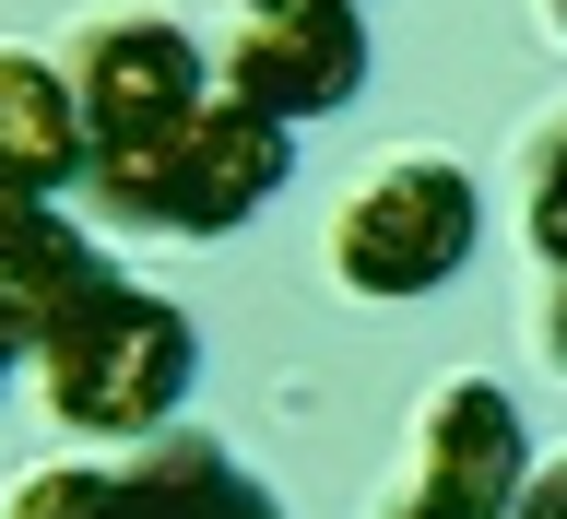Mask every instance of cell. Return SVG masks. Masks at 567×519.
<instances>
[{"instance_id": "cell-7", "label": "cell", "mask_w": 567, "mask_h": 519, "mask_svg": "<svg viewBox=\"0 0 567 519\" xmlns=\"http://www.w3.org/2000/svg\"><path fill=\"white\" fill-rule=\"evenodd\" d=\"M118 519H284V496L260 485L225 437H202V425L177 437L166 425V437H142V449L118 460Z\"/></svg>"}, {"instance_id": "cell-11", "label": "cell", "mask_w": 567, "mask_h": 519, "mask_svg": "<svg viewBox=\"0 0 567 519\" xmlns=\"http://www.w3.org/2000/svg\"><path fill=\"white\" fill-rule=\"evenodd\" d=\"M532 260L544 283H567V118L532 142Z\"/></svg>"}, {"instance_id": "cell-13", "label": "cell", "mask_w": 567, "mask_h": 519, "mask_svg": "<svg viewBox=\"0 0 567 519\" xmlns=\"http://www.w3.org/2000/svg\"><path fill=\"white\" fill-rule=\"evenodd\" d=\"M12 366H35V308L0 283V378H12Z\"/></svg>"}, {"instance_id": "cell-5", "label": "cell", "mask_w": 567, "mask_h": 519, "mask_svg": "<svg viewBox=\"0 0 567 519\" xmlns=\"http://www.w3.org/2000/svg\"><path fill=\"white\" fill-rule=\"evenodd\" d=\"M354 83H367V12H248V24L213 48V95L260 106L284 131L354 106Z\"/></svg>"}, {"instance_id": "cell-14", "label": "cell", "mask_w": 567, "mask_h": 519, "mask_svg": "<svg viewBox=\"0 0 567 519\" xmlns=\"http://www.w3.org/2000/svg\"><path fill=\"white\" fill-rule=\"evenodd\" d=\"M544 354L567 366V283H544Z\"/></svg>"}, {"instance_id": "cell-15", "label": "cell", "mask_w": 567, "mask_h": 519, "mask_svg": "<svg viewBox=\"0 0 567 519\" xmlns=\"http://www.w3.org/2000/svg\"><path fill=\"white\" fill-rule=\"evenodd\" d=\"M248 12H367V0H248Z\"/></svg>"}, {"instance_id": "cell-8", "label": "cell", "mask_w": 567, "mask_h": 519, "mask_svg": "<svg viewBox=\"0 0 567 519\" xmlns=\"http://www.w3.org/2000/svg\"><path fill=\"white\" fill-rule=\"evenodd\" d=\"M95 166L83 142V106H71V71L35 60V48H0V189H35V201H71Z\"/></svg>"}, {"instance_id": "cell-12", "label": "cell", "mask_w": 567, "mask_h": 519, "mask_svg": "<svg viewBox=\"0 0 567 519\" xmlns=\"http://www.w3.org/2000/svg\"><path fill=\"white\" fill-rule=\"evenodd\" d=\"M508 519H567V460H532V485L508 496Z\"/></svg>"}, {"instance_id": "cell-3", "label": "cell", "mask_w": 567, "mask_h": 519, "mask_svg": "<svg viewBox=\"0 0 567 519\" xmlns=\"http://www.w3.org/2000/svg\"><path fill=\"white\" fill-rule=\"evenodd\" d=\"M473 237H485L473 166L402 154V166H379L343 212H331V272H343L354 295H437V283L473 260Z\"/></svg>"}, {"instance_id": "cell-6", "label": "cell", "mask_w": 567, "mask_h": 519, "mask_svg": "<svg viewBox=\"0 0 567 519\" xmlns=\"http://www.w3.org/2000/svg\"><path fill=\"white\" fill-rule=\"evenodd\" d=\"M402 485L450 519H508V496L532 485V425L496 378H437L414 414V473Z\"/></svg>"}, {"instance_id": "cell-2", "label": "cell", "mask_w": 567, "mask_h": 519, "mask_svg": "<svg viewBox=\"0 0 567 519\" xmlns=\"http://www.w3.org/2000/svg\"><path fill=\"white\" fill-rule=\"evenodd\" d=\"M284 177H296V131L260 118V106H237V95H202L177 131L95 142L83 189H95V212L131 225V237H237Z\"/></svg>"}, {"instance_id": "cell-10", "label": "cell", "mask_w": 567, "mask_h": 519, "mask_svg": "<svg viewBox=\"0 0 567 519\" xmlns=\"http://www.w3.org/2000/svg\"><path fill=\"white\" fill-rule=\"evenodd\" d=\"M0 519H118V473H95V460H48V473L12 485Z\"/></svg>"}, {"instance_id": "cell-9", "label": "cell", "mask_w": 567, "mask_h": 519, "mask_svg": "<svg viewBox=\"0 0 567 519\" xmlns=\"http://www.w3.org/2000/svg\"><path fill=\"white\" fill-rule=\"evenodd\" d=\"M106 272H118V260H106V248L83 237L60 201H35V189H0V283H12L35 319L71 308V295H95Z\"/></svg>"}, {"instance_id": "cell-4", "label": "cell", "mask_w": 567, "mask_h": 519, "mask_svg": "<svg viewBox=\"0 0 567 519\" xmlns=\"http://www.w3.org/2000/svg\"><path fill=\"white\" fill-rule=\"evenodd\" d=\"M71 106H83V142H142L177 131L189 106L213 95V48L166 12H106V24L71 35Z\"/></svg>"}, {"instance_id": "cell-17", "label": "cell", "mask_w": 567, "mask_h": 519, "mask_svg": "<svg viewBox=\"0 0 567 519\" xmlns=\"http://www.w3.org/2000/svg\"><path fill=\"white\" fill-rule=\"evenodd\" d=\"M544 24H556V35H567V0H544Z\"/></svg>"}, {"instance_id": "cell-1", "label": "cell", "mask_w": 567, "mask_h": 519, "mask_svg": "<svg viewBox=\"0 0 567 519\" xmlns=\"http://www.w3.org/2000/svg\"><path fill=\"white\" fill-rule=\"evenodd\" d=\"M35 378L71 437H166L202 390V331H189V308L106 272L95 295L35 319Z\"/></svg>"}, {"instance_id": "cell-16", "label": "cell", "mask_w": 567, "mask_h": 519, "mask_svg": "<svg viewBox=\"0 0 567 519\" xmlns=\"http://www.w3.org/2000/svg\"><path fill=\"white\" fill-rule=\"evenodd\" d=\"M379 519H450V508H425V496H414V485H402V496H390V508H379Z\"/></svg>"}]
</instances>
